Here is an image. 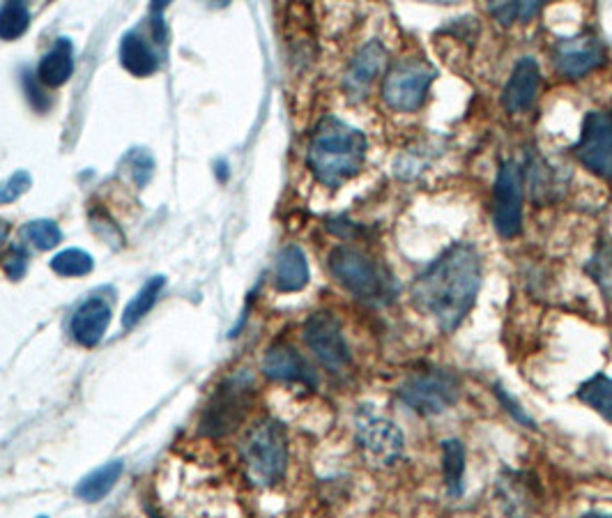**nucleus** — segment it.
<instances>
[{"instance_id": "nucleus-1", "label": "nucleus", "mask_w": 612, "mask_h": 518, "mask_svg": "<svg viewBox=\"0 0 612 518\" xmlns=\"http://www.w3.org/2000/svg\"><path fill=\"white\" fill-rule=\"evenodd\" d=\"M481 274L479 249L469 243H456L412 281L415 307L431 316L440 333L452 335L475 307Z\"/></svg>"}, {"instance_id": "nucleus-2", "label": "nucleus", "mask_w": 612, "mask_h": 518, "mask_svg": "<svg viewBox=\"0 0 612 518\" xmlns=\"http://www.w3.org/2000/svg\"><path fill=\"white\" fill-rule=\"evenodd\" d=\"M369 140L364 132L350 127L341 117L327 115L318 123L309 153H306V164L314 173V178L337 190L343 182L360 176L366 161Z\"/></svg>"}, {"instance_id": "nucleus-3", "label": "nucleus", "mask_w": 612, "mask_h": 518, "mask_svg": "<svg viewBox=\"0 0 612 518\" xmlns=\"http://www.w3.org/2000/svg\"><path fill=\"white\" fill-rule=\"evenodd\" d=\"M327 266L350 295L371 304V307H387L396 302L398 291H401L394 272L358 247H335Z\"/></svg>"}, {"instance_id": "nucleus-4", "label": "nucleus", "mask_w": 612, "mask_h": 518, "mask_svg": "<svg viewBox=\"0 0 612 518\" xmlns=\"http://www.w3.org/2000/svg\"><path fill=\"white\" fill-rule=\"evenodd\" d=\"M247 475L256 486H274L288 470V436L284 424L261 419L247 431L240 444Z\"/></svg>"}, {"instance_id": "nucleus-5", "label": "nucleus", "mask_w": 612, "mask_h": 518, "mask_svg": "<svg viewBox=\"0 0 612 518\" xmlns=\"http://www.w3.org/2000/svg\"><path fill=\"white\" fill-rule=\"evenodd\" d=\"M461 379L452 369L429 367L423 371L410 373L408 379L398 385L396 398L408 410L421 417H438L456 406L461 398Z\"/></svg>"}, {"instance_id": "nucleus-6", "label": "nucleus", "mask_w": 612, "mask_h": 518, "mask_svg": "<svg viewBox=\"0 0 612 518\" xmlns=\"http://www.w3.org/2000/svg\"><path fill=\"white\" fill-rule=\"evenodd\" d=\"M435 77V67L417 56L396 60L383 81V100L394 111L415 113L427 104Z\"/></svg>"}, {"instance_id": "nucleus-7", "label": "nucleus", "mask_w": 612, "mask_h": 518, "mask_svg": "<svg viewBox=\"0 0 612 518\" xmlns=\"http://www.w3.org/2000/svg\"><path fill=\"white\" fill-rule=\"evenodd\" d=\"M523 167L513 159H505L492 184V224L500 238H518L523 230Z\"/></svg>"}, {"instance_id": "nucleus-8", "label": "nucleus", "mask_w": 612, "mask_h": 518, "mask_svg": "<svg viewBox=\"0 0 612 518\" xmlns=\"http://www.w3.org/2000/svg\"><path fill=\"white\" fill-rule=\"evenodd\" d=\"M355 438L366 461L375 468H392L406 452L404 431L383 415L362 408L358 415Z\"/></svg>"}, {"instance_id": "nucleus-9", "label": "nucleus", "mask_w": 612, "mask_h": 518, "mask_svg": "<svg viewBox=\"0 0 612 518\" xmlns=\"http://www.w3.org/2000/svg\"><path fill=\"white\" fill-rule=\"evenodd\" d=\"M304 344L329 373H343L352 362L343 327L332 312H316L306 318Z\"/></svg>"}, {"instance_id": "nucleus-10", "label": "nucleus", "mask_w": 612, "mask_h": 518, "mask_svg": "<svg viewBox=\"0 0 612 518\" xmlns=\"http://www.w3.org/2000/svg\"><path fill=\"white\" fill-rule=\"evenodd\" d=\"M574 155L590 173L612 180V109L585 115Z\"/></svg>"}, {"instance_id": "nucleus-11", "label": "nucleus", "mask_w": 612, "mask_h": 518, "mask_svg": "<svg viewBox=\"0 0 612 518\" xmlns=\"http://www.w3.org/2000/svg\"><path fill=\"white\" fill-rule=\"evenodd\" d=\"M251 390L253 383L249 373L233 375L230 381H226L203 415V431L209 436H226L238 427L245 413L249 410Z\"/></svg>"}, {"instance_id": "nucleus-12", "label": "nucleus", "mask_w": 612, "mask_h": 518, "mask_svg": "<svg viewBox=\"0 0 612 518\" xmlns=\"http://www.w3.org/2000/svg\"><path fill=\"white\" fill-rule=\"evenodd\" d=\"M605 63V49L597 35L562 37L553 46V65L564 79H582Z\"/></svg>"}, {"instance_id": "nucleus-13", "label": "nucleus", "mask_w": 612, "mask_h": 518, "mask_svg": "<svg viewBox=\"0 0 612 518\" xmlns=\"http://www.w3.org/2000/svg\"><path fill=\"white\" fill-rule=\"evenodd\" d=\"M496 496L507 518H536L541 491L534 475L505 468L496 482Z\"/></svg>"}, {"instance_id": "nucleus-14", "label": "nucleus", "mask_w": 612, "mask_h": 518, "mask_svg": "<svg viewBox=\"0 0 612 518\" xmlns=\"http://www.w3.org/2000/svg\"><path fill=\"white\" fill-rule=\"evenodd\" d=\"M387 63V49L383 46L381 40H371L366 42L362 49L352 56L345 77H343V88L345 95L352 102H362L369 98L373 81L381 77L383 67Z\"/></svg>"}, {"instance_id": "nucleus-15", "label": "nucleus", "mask_w": 612, "mask_h": 518, "mask_svg": "<svg viewBox=\"0 0 612 518\" xmlns=\"http://www.w3.org/2000/svg\"><path fill=\"white\" fill-rule=\"evenodd\" d=\"M541 67L534 58L525 56L511 69V77L502 90V104L509 113H525L539 95Z\"/></svg>"}, {"instance_id": "nucleus-16", "label": "nucleus", "mask_w": 612, "mask_h": 518, "mask_svg": "<svg viewBox=\"0 0 612 518\" xmlns=\"http://www.w3.org/2000/svg\"><path fill=\"white\" fill-rule=\"evenodd\" d=\"M263 373L279 383H299L306 387H316L318 383L314 369L288 344H276L268 350L263 360Z\"/></svg>"}, {"instance_id": "nucleus-17", "label": "nucleus", "mask_w": 612, "mask_h": 518, "mask_svg": "<svg viewBox=\"0 0 612 518\" xmlns=\"http://www.w3.org/2000/svg\"><path fill=\"white\" fill-rule=\"evenodd\" d=\"M111 323V307L104 300H88L77 309L72 318V337L86 346L92 348L98 346Z\"/></svg>"}, {"instance_id": "nucleus-18", "label": "nucleus", "mask_w": 612, "mask_h": 518, "mask_svg": "<svg viewBox=\"0 0 612 518\" xmlns=\"http://www.w3.org/2000/svg\"><path fill=\"white\" fill-rule=\"evenodd\" d=\"M274 284L281 293H297L309 284V261L297 245L279 251L274 266Z\"/></svg>"}, {"instance_id": "nucleus-19", "label": "nucleus", "mask_w": 612, "mask_h": 518, "mask_svg": "<svg viewBox=\"0 0 612 518\" xmlns=\"http://www.w3.org/2000/svg\"><path fill=\"white\" fill-rule=\"evenodd\" d=\"M442 482L446 496L458 500L465 491V444L458 438L442 440Z\"/></svg>"}, {"instance_id": "nucleus-20", "label": "nucleus", "mask_w": 612, "mask_h": 518, "mask_svg": "<svg viewBox=\"0 0 612 518\" xmlns=\"http://www.w3.org/2000/svg\"><path fill=\"white\" fill-rule=\"evenodd\" d=\"M75 72V52L67 40H58L54 49L46 54L37 67V77L42 83L58 88L67 83V79Z\"/></svg>"}, {"instance_id": "nucleus-21", "label": "nucleus", "mask_w": 612, "mask_h": 518, "mask_svg": "<svg viewBox=\"0 0 612 518\" xmlns=\"http://www.w3.org/2000/svg\"><path fill=\"white\" fill-rule=\"evenodd\" d=\"M578 402L585 404L587 408H592L599 413L605 421L612 424V379L605 373H594L592 379H587L580 383L576 390Z\"/></svg>"}, {"instance_id": "nucleus-22", "label": "nucleus", "mask_w": 612, "mask_h": 518, "mask_svg": "<svg viewBox=\"0 0 612 518\" xmlns=\"http://www.w3.org/2000/svg\"><path fill=\"white\" fill-rule=\"evenodd\" d=\"M121 60L127 72H132L134 77H150L157 69V56L152 54L150 46L146 44L144 37L138 35H125L123 44H121Z\"/></svg>"}, {"instance_id": "nucleus-23", "label": "nucleus", "mask_w": 612, "mask_h": 518, "mask_svg": "<svg viewBox=\"0 0 612 518\" xmlns=\"http://www.w3.org/2000/svg\"><path fill=\"white\" fill-rule=\"evenodd\" d=\"M123 475V461H111L102 468H98L95 473H90L79 486L77 496L86 503H100L104 496H109V491L115 486V482Z\"/></svg>"}, {"instance_id": "nucleus-24", "label": "nucleus", "mask_w": 612, "mask_h": 518, "mask_svg": "<svg viewBox=\"0 0 612 518\" xmlns=\"http://www.w3.org/2000/svg\"><path fill=\"white\" fill-rule=\"evenodd\" d=\"M587 272L597 281L605 300L612 304V238L601 235L592 261L587 263Z\"/></svg>"}, {"instance_id": "nucleus-25", "label": "nucleus", "mask_w": 612, "mask_h": 518, "mask_svg": "<svg viewBox=\"0 0 612 518\" xmlns=\"http://www.w3.org/2000/svg\"><path fill=\"white\" fill-rule=\"evenodd\" d=\"M163 284H167V279H163V277H152L148 284L136 293V297L127 304L125 316H123V325L127 329L138 325L140 320H144V316L155 307L159 293L163 291Z\"/></svg>"}, {"instance_id": "nucleus-26", "label": "nucleus", "mask_w": 612, "mask_h": 518, "mask_svg": "<svg viewBox=\"0 0 612 518\" xmlns=\"http://www.w3.org/2000/svg\"><path fill=\"white\" fill-rule=\"evenodd\" d=\"M541 10L544 3H536V0H528V3H490L488 12L492 14L500 26L509 29L513 23H530Z\"/></svg>"}, {"instance_id": "nucleus-27", "label": "nucleus", "mask_w": 612, "mask_h": 518, "mask_svg": "<svg viewBox=\"0 0 612 518\" xmlns=\"http://www.w3.org/2000/svg\"><path fill=\"white\" fill-rule=\"evenodd\" d=\"M31 12L23 3H5L0 8V40L12 42L29 31Z\"/></svg>"}, {"instance_id": "nucleus-28", "label": "nucleus", "mask_w": 612, "mask_h": 518, "mask_svg": "<svg viewBox=\"0 0 612 518\" xmlns=\"http://www.w3.org/2000/svg\"><path fill=\"white\" fill-rule=\"evenodd\" d=\"M95 263H92V256H88L81 249H65L58 256H54L52 270L60 277H86L92 272Z\"/></svg>"}, {"instance_id": "nucleus-29", "label": "nucleus", "mask_w": 612, "mask_h": 518, "mask_svg": "<svg viewBox=\"0 0 612 518\" xmlns=\"http://www.w3.org/2000/svg\"><path fill=\"white\" fill-rule=\"evenodd\" d=\"M23 238H26L31 245H35L37 249H54L56 245H60L63 233L54 222H31L26 228H23Z\"/></svg>"}, {"instance_id": "nucleus-30", "label": "nucleus", "mask_w": 612, "mask_h": 518, "mask_svg": "<svg viewBox=\"0 0 612 518\" xmlns=\"http://www.w3.org/2000/svg\"><path fill=\"white\" fill-rule=\"evenodd\" d=\"M31 190V176L26 171H16L5 182H0V205L16 201L21 194Z\"/></svg>"}, {"instance_id": "nucleus-31", "label": "nucleus", "mask_w": 612, "mask_h": 518, "mask_svg": "<svg viewBox=\"0 0 612 518\" xmlns=\"http://www.w3.org/2000/svg\"><path fill=\"white\" fill-rule=\"evenodd\" d=\"M496 396H498V402H500V406L518 421V424H523V427H528V429H534V419L523 410V406L515 402V398L498 383L496 385Z\"/></svg>"}, {"instance_id": "nucleus-32", "label": "nucleus", "mask_w": 612, "mask_h": 518, "mask_svg": "<svg viewBox=\"0 0 612 518\" xmlns=\"http://www.w3.org/2000/svg\"><path fill=\"white\" fill-rule=\"evenodd\" d=\"M129 167H134L132 173L136 176V184H138V187H144V184L148 182V178H150V173L144 171V167H146V169H152V159H150V155H146V153H136V155H132Z\"/></svg>"}, {"instance_id": "nucleus-33", "label": "nucleus", "mask_w": 612, "mask_h": 518, "mask_svg": "<svg viewBox=\"0 0 612 518\" xmlns=\"http://www.w3.org/2000/svg\"><path fill=\"white\" fill-rule=\"evenodd\" d=\"M3 268L8 270V274L12 279H19L23 274V270H26V256H23L19 249H12L8 256H5V263Z\"/></svg>"}, {"instance_id": "nucleus-34", "label": "nucleus", "mask_w": 612, "mask_h": 518, "mask_svg": "<svg viewBox=\"0 0 612 518\" xmlns=\"http://www.w3.org/2000/svg\"><path fill=\"white\" fill-rule=\"evenodd\" d=\"M580 518H612V514H603V511H590V514H585Z\"/></svg>"}, {"instance_id": "nucleus-35", "label": "nucleus", "mask_w": 612, "mask_h": 518, "mask_svg": "<svg viewBox=\"0 0 612 518\" xmlns=\"http://www.w3.org/2000/svg\"><path fill=\"white\" fill-rule=\"evenodd\" d=\"M8 230H10L8 224H5V222H0V243H3V240L8 238Z\"/></svg>"}, {"instance_id": "nucleus-36", "label": "nucleus", "mask_w": 612, "mask_h": 518, "mask_svg": "<svg viewBox=\"0 0 612 518\" xmlns=\"http://www.w3.org/2000/svg\"><path fill=\"white\" fill-rule=\"evenodd\" d=\"M39 518H46V516H39Z\"/></svg>"}]
</instances>
